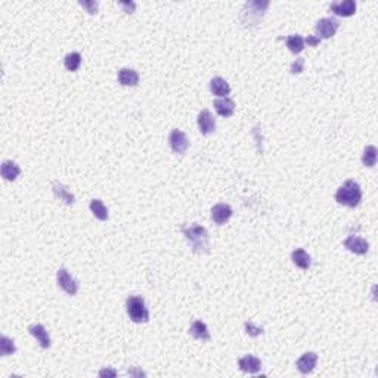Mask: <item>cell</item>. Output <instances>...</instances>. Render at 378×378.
<instances>
[{
    "label": "cell",
    "mask_w": 378,
    "mask_h": 378,
    "mask_svg": "<svg viewBox=\"0 0 378 378\" xmlns=\"http://www.w3.org/2000/svg\"><path fill=\"white\" fill-rule=\"evenodd\" d=\"M169 142H170L171 149H173L176 154H185L186 149L189 148V141H188L186 134L183 133L182 130H177V129L171 130Z\"/></svg>",
    "instance_id": "cell-7"
},
{
    "label": "cell",
    "mask_w": 378,
    "mask_h": 378,
    "mask_svg": "<svg viewBox=\"0 0 378 378\" xmlns=\"http://www.w3.org/2000/svg\"><path fill=\"white\" fill-rule=\"evenodd\" d=\"M56 280H58V285L68 295H75L77 294V291H78V282L70 275V272L67 269H59L58 270Z\"/></svg>",
    "instance_id": "cell-6"
},
{
    "label": "cell",
    "mask_w": 378,
    "mask_h": 378,
    "mask_svg": "<svg viewBox=\"0 0 378 378\" xmlns=\"http://www.w3.org/2000/svg\"><path fill=\"white\" fill-rule=\"evenodd\" d=\"M316 362H317V354L313 353V352H307L305 353L297 362H295V365H297V369L302 372V374H310L313 369H315V366H316Z\"/></svg>",
    "instance_id": "cell-12"
},
{
    "label": "cell",
    "mask_w": 378,
    "mask_h": 378,
    "mask_svg": "<svg viewBox=\"0 0 378 378\" xmlns=\"http://www.w3.org/2000/svg\"><path fill=\"white\" fill-rule=\"evenodd\" d=\"M186 241L192 247V251L196 254H207L210 251V240L208 232L201 225H191L182 229Z\"/></svg>",
    "instance_id": "cell-1"
},
{
    "label": "cell",
    "mask_w": 378,
    "mask_h": 378,
    "mask_svg": "<svg viewBox=\"0 0 378 378\" xmlns=\"http://www.w3.org/2000/svg\"><path fill=\"white\" fill-rule=\"evenodd\" d=\"M344 247H346L349 251H352L354 254H359V256H364V254L368 253V250H369L368 241L364 240V238H361V236H356V235H350V236L344 241Z\"/></svg>",
    "instance_id": "cell-9"
},
{
    "label": "cell",
    "mask_w": 378,
    "mask_h": 378,
    "mask_svg": "<svg viewBox=\"0 0 378 378\" xmlns=\"http://www.w3.org/2000/svg\"><path fill=\"white\" fill-rule=\"evenodd\" d=\"M127 315L136 324H145L149 321V312H148L145 300L141 295H130L126 302Z\"/></svg>",
    "instance_id": "cell-4"
},
{
    "label": "cell",
    "mask_w": 378,
    "mask_h": 378,
    "mask_svg": "<svg viewBox=\"0 0 378 378\" xmlns=\"http://www.w3.org/2000/svg\"><path fill=\"white\" fill-rule=\"evenodd\" d=\"M210 90L213 95L220 96V98H228V95L231 93V86L228 85V82L222 77H214L210 82Z\"/></svg>",
    "instance_id": "cell-15"
},
{
    "label": "cell",
    "mask_w": 378,
    "mask_h": 378,
    "mask_svg": "<svg viewBox=\"0 0 378 378\" xmlns=\"http://www.w3.org/2000/svg\"><path fill=\"white\" fill-rule=\"evenodd\" d=\"M268 0H256V2H247L241 13V21L245 27H256L268 9Z\"/></svg>",
    "instance_id": "cell-3"
},
{
    "label": "cell",
    "mask_w": 378,
    "mask_h": 378,
    "mask_svg": "<svg viewBox=\"0 0 378 378\" xmlns=\"http://www.w3.org/2000/svg\"><path fill=\"white\" fill-rule=\"evenodd\" d=\"M196 123H198L200 132H201V134H204V136L211 134L216 130V120H214V117L211 115V112L208 110H203L198 114Z\"/></svg>",
    "instance_id": "cell-8"
},
{
    "label": "cell",
    "mask_w": 378,
    "mask_h": 378,
    "mask_svg": "<svg viewBox=\"0 0 378 378\" xmlns=\"http://www.w3.org/2000/svg\"><path fill=\"white\" fill-rule=\"evenodd\" d=\"M15 350H16V347H15L13 340H11L6 335H2V339H0V354L2 356H9V354L15 353Z\"/></svg>",
    "instance_id": "cell-26"
},
{
    "label": "cell",
    "mask_w": 378,
    "mask_h": 378,
    "mask_svg": "<svg viewBox=\"0 0 378 378\" xmlns=\"http://www.w3.org/2000/svg\"><path fill=\"white\" fill-rule=\"evenodd\" d=\"M120 5H122L123 8L126 9V12H127V13H133L134 12V8H136V5H134L133 2H120Z\"/></svg>",
    "instance_id": "cell-30"
},
{
    "label": "cell",
    "mask_w": 378,
    "mask_h": 378,
    "mask_svg": "<svg viewBox=\"0 0 378 378\" xmlns=\"http://www.w3.org/2000/svg\"><path fill=\"white\" fill-rule=\"evenodd\" d=\"M80 6H83L87 12L90 13V15H95V13L98 12V2H80Z\"/></svg>",
    "instance_id": "cell-29"
},
{
    "label": "cell",
    "mask_w": 378,
    "mask_h": 378,
    "mask_svg": "<svg viewBox=\"0 0 378 378\" xmlns=\"http://www.w3.org/2000/svg\"><path fill=\"white\" fill-rule=\"evenodd\" d=\"M28 332L36 339L37 342L40 343V346L43 349H49L50 347V337L48 334L46 328L42 324H36V325H30L28 327Z\"/></svg>",
    "instance_id": "cell-14"
},
{
    "label": "cell",
    "mask_w": 378,
    "mask_h": 378,
    "mask_svg": "<svg viewBox=\"0 0 378 378\" xmlns=\"http://www.w3.org/2000/svg\"><path fill=\"white\" fill-rule=\"evenodd\" d=\"M99 375L101 377H117V371H114V369H102L99 372Z\"/></svg>",
    "instance_id": "cell-32"
},
{
    "label": "cell",
    "mask_w": 378,
    "mask_h": 378,
    "mask_svg": "<svg viewBox=\"0 0 378 378\" xmlns=\"http://www.w3.org/2000/svg\"><path fill=\"white\" fill-rule=\"evenodd\" d=\"M329 11L339 16H352L356 12V2L354 0H344V2H334L329 5Z\"/></svg>",
    "instance_id": "cell-10"
},
{
    "label": "cell",
    "mask_w": 378,
    "mask_h": 378,
    "mask_svg": "<svg viewBox=\"0 0 378 378\" xmlns=\"http://www.w3.org/2000/svg\"><path fill=\"white\" fill-rule=\"evenodd\" d=\"M291 260H293V263L295 266H299L300 269H305V270L310 268V265H312V258H310V256L306 253L303 248L294 250L293 253H291Z\"/></svg>",
    "instance_id": "cell-20"
},
{
    "label": "cell",
    "mask_w": 378,
    "mask_h": 378,
    "mask_svg": "<svg viewBox=\"0 0 378 378\" xmlns=\"http://www.w3.org/2000/svg\"><path fill=\"white\" fill-rule=\"evenodd\" d=\"M118 82L123 86H136L139 83V74L132 68H122L118 71Z\"/></svg>",
    "instance_id": "cell-21"
},
{
    "label": "cell",
    "mask_w": 378,
    "mask_h": 378,
    "mask_svg": "<svg viewBox=\"0 0 378 378\" xmlns=\"http://www.w3.org/2000/svg\"><path fill=\"white\" fill-rule=\"evenodd\" d=\"M285 42H287V48L293 53H300L305 49V38L300 34H291V36L287 37Z\"/></svg>",
    "instance_id": "cell-23"
},
{
    "label": "cell",
    "mask_w": 378,
    "mask_h": 378,
    "mask_svg": "<svg viewBox=\"0 0 378 378\" xmlns=\"http://www.w3.org/2000/svg\"><path fill=\"white\" fill-rule=\"evenodd\" d=\"M232 217V208L228 204H216L211 208V219L216 225H225Z\"/></svg>",
    "instance_id": "cell-11"
},
{
    "label": "cell",
    "mask_w": 378,
    "mask_h": 378,
    "mask_svg": "<svg viewBox=\"0 0 378 378\" xmlns=\"http://www.w3.org/2000/svg\"><path fill=\"white\" fill-rule=\"evenodd\" d=\"M52 189H53V195L56 196L59 201H62V203L67 204V206H73L75 198H74L73 194H71L62 183H59L58 181H55V182L52 183Z\"/></svg>",
    "instance_id": "cell-16"
},
{
    "label": "cell",
    "mask_w": 378,
    "mask_h": 378,
    "mask_svg": "<svg viewBox=\"0 0 378 378\" xmlns=\"http://www.w3.org/2000/svg\"><path fill=\"white\" fill-rule=\"evenodd\" d=\"M64 65L68 71H77L82 65V55L78 52H71L64 58Z\"/></svg>",
    "instance_id": "cell-24"
},
{
    "label": "cell",
    "mask_w": 378,
    "mask_h": 378,
    "mask_svg": "<svg viewBox=\"0 0 378 378\" xmlns=\"http://www.w3.org/2000/svg\"><path fill=\"white\" fill-rule=\"evenodd\" d=\"M238 365L241 368V371H244V372L257 374L262 369V361L256 356H253V354H247V356L240 359Z\"/></svg>",
    "instance_id": "cell-13"
},
{
    "label": "cell",
    "mask_w": 378,
    "mask_h": 378,
    "mask_svg": "<svg viewBox=\"0 0 378 378\" xmlns=\"http://www.w3.org/2000/svg\"><path fill=\"white\" fill-rule=\"evenodd\" d=\"M303 70H305V59H303V58H297V59L291 64V68H290V71L293 74L303 73Z\"/></svg>",
    "instance_id": "cell-28"
},
{
    "label": "cell",
    "mask_w": 378,
    "mask_h": 378,
    "mask_svg": "<svg viewBox=\"0 0 378 378\" xmlns=\"http://www.w3.org/2000/svg\"><path fill=\"white\" fill-rule=\"evenodd\" d=\"M189 334L195 339V340H201V342H208L211 337H210V332H208L207 325L203 322V321H195L191 328H189Z\"/></svg>",
    "instance_id": "cell-18"
},
{
    "label": "cell",
    "mask_w": 378,
    "mask_h": 378,
    "mask_svg": "<svg viewBox=\"0 0 378 378\" xmlns=\"http://www.w3.org/2000/svg\"><path fill=\"white\" fill-rule=\"evenodd\" d=\"M90 211L93 213V216L96 219L102 220H108V208L104 206V203L101 200H92L90 201Z\"/></svg>",
    "instance_id": "cell-22"
},
{
    "label": "cell",
    "mask_w": 378,
    "mask_h": 378,
    "mask_svg": "<svg viewBox=\"0 0 378 378\" xmlns=\"http://www.w3.org/2000/svg\"><path fill=\"white\" fill-rule=\"evenodd\" d=\"M214 108L220 117H231L235 111V104L229 98H220L214 101Z\"/></svg>",
    "instance_id": "cell-19"
},
{
    "label": "cell",
    "mask_w": 378,
    "mask_h": 378,
    "mask_svg": "<svg viewBox=\"0 0 378 378\" xmlns=\"http://www.w3.org/2000/svg\"><path fill=\"white\" fill-rule=\"evenodd\" d=\"M362 200V189L354 181H346L335 192V201L342 206L354 208Z\"/></svg>",
    "instance_id": "cell-2"
},
{
    "label": "cell",
    "mask_w": 378,
    "mask_h": 378,
    "mask_svg": "<svg viewBox=\"0 0 378 378\" xmlns=\"http://www.w3.org/2000/svg\"><path fill=\"white\" fill-rule=\"evenodd\" d=\"M340 23L335 18H322L319 19L315 25V31H316V37L319 38H331L335 34V31L339 30Z\"/></svg>",
    "instance_id": "cell-5"
},
{
    "label": "cell",
    "mask_w": 378,
    "mask_h": 378,
    "mask_svg": "<svg viewBox=\"0 0 378 378\" xmlns=\"http://www.w3.org/2000/svg\"><path fill=\"white\" fill-rule=\"evenodd\" d=\"M305 43H307L309 46H313V48H315V46H317V45L321 43V38L316 36H307V38L305 40Z\"/></svg>",
    "instance_id": "cell-31"
},
{
    "label": "cell",
    "mask_w": 378,
    "mask_h": 378,
    "mask_svg": "<svg viewBox=\"0 0 378 378\" xmlns=\"http://www.w3.org/2000/svg\"><path fill=\"white\" fill-rule=\"evenodd\" d=\"M245 331H247V334H248V335H251V337L262 335V334L265 332L262 327H256L253 322H245Z\"/></svg>",
    "instance_id": "cell-27"
},
{
    "label": "cell",
    "mask_w": 378,
    "mask_h": 378,
    "mask_svg": "<svg viewBox=\"0 0 378 378\" xmlns=\"http://www.w3.org/2000/svg\"><path fill=\"white\" fill-rule=\"evenodd\" d=\"M19 173H21V169H19V166L15 161L8 160V161H3L2 163V177L5 181L12 182V181H15L19 176Z\"/></svg>",
    "instance_id": "cell-17"
},
{
    "label": "cell",
    "mask_w": 378,
    "mask_h": 378,
    "mask_svg": "<svg viewBox=\"0 0 378 378\" xmlns=\"http://www.w3.org/2000/svg\"><path fill=\"white\" fill-rule=\"evenodd\" d=\"M377 148L374 145H369L365 148L364 151V155H362V163L365 167H374L375 163H377Z\"/></svg>",
    "instance_id": "cell-25"
}]
</instances>
